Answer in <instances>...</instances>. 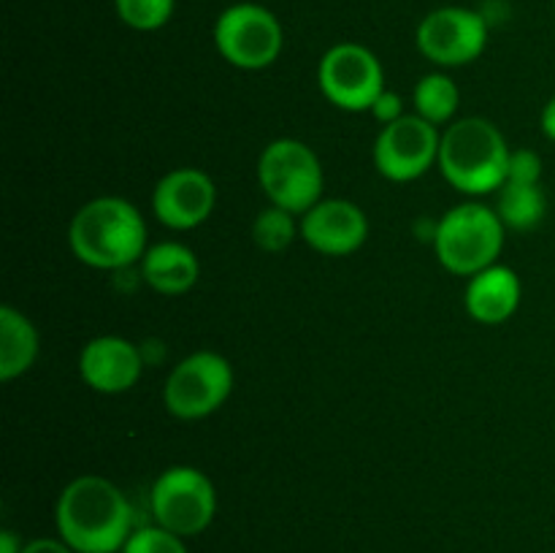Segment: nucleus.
I'll list each match as a JSON object with an SVG mask.
<instances>
[{
    "label": "nucleus",
    "instance_id": "obj_9",
    "mask_svg": "<svg viewBox=\"0 0 555 553\" xmlns=\"http://www.w3.org/2000/svg\"><path fill=\"white\" fill-rule=\"evenodd\" d=\"M318 85L341 112H372L374 101L385 92V70L372 49L341 41L320 57Z\"/></svg>",
    "mask_w": 555,
    "mask_h": 553
},
{
    "label": "nucleus",
    "instance_id": "obj_16",
    "mask_svg": "<svg viewBox=\"0 0 555 553\" xmlns=\"http://www.w3.org/2000/svg\"><path fill=\"white\" fill-rule=\"evenodd\" d=\"M141 280L160 296H182L193 291L201 276L198 255L182 242H157L144 253Z\"/></svg>",
    "mask_w": 555,
    "mask_h": 553
},
{
    "label": "nucleus",
    "instance_id": "obj_25",
    "mask_svg": "<svg viewBox=\"0 0 555 553\" xmlns=\"http://www.w3.org/2000/svg\"><path fill=\"white\" fill-rule=\"evenodd\" d=\"M22 553H76L74 548L65 545L60 537H36V540H27Z\"/></svg>",
    "mask_w": 555,
    "mask_h": 553
},
{
    "label": "nucleus",
    "instance_id": "obj_11",
    "mask_svg": "<svg viewBox=\"0 0 555 553\" xmlns=\"http://www.w3.org/2000/svg\"><path fill=\"white\" fill-rule=\"evenodd\" d=\"M442 133L417 114L383 125L374 141V166L390 182H415L439 163Z\"/></svg>",
    "mask_w": 555,
    "mask_h": 553
},
{
    "label": "nucleus",
    "instance_id": "obj_27",
    "mask_svg": "<svg viewBox=\"0 0 555 553\" xmlns=\"http://www.w3.org/2000/svg\"><path fill=\"white\" fill-rule=\"evenodd\" d=\"M22 548H25V542H22L14 531L11 529L0 531V553H22Z\"/></svg>",
    "mask_w": 555,
    "mask_h": 553
},
{
    "label": "nucleus",
    "instance_id": "obj_3",
    "mask_svg": "<svg viewBox=\"0 0 555 553\" xmlns=\"http://www.w3.org/2000/svg\"><path fill=\"white\" fill-rule=\"evenodd\" d=\"M509 146L502 130L486 117L448 125L439 146V171L464 195H488L507 182Z\"/></svg>",
    "mask_w": 555,
    "mask_h": 553
},
{
    "label": "nucleus",
    "instance_id": "obj_20",
    "mask_svg": "<svg viewBox=\"0 0 555 553\" xmlns=\"http://www.w3.org/2000/svg\"><path fill=\"white\" fill-rule=\"evenodd\" d=\"M296 217L298 215L280 209V206H269L253 220V242L266 253H282L291 247L298 233Z\"/></svg>",
    "mask_w": 555,
    "mask_h": 553
},
{
    "label": "nucleus",
    "instance_id": "obj_22",
    "mask_svg": "<svg viewBox=\"0 0 555 553\" xmlns=\"http://www.w3.org/2000/svg\"><path fill=\"white\" fill-rule=\"evenodd\" d=\"M119 553H188V545H184V537L152 524L133 529Z\"/></svg>",
    "mask_w": 555,
    "mask_h": 553
},
{
    "label": "nucleus",
    "instance_id": "obj_18",
    "mask_svg": "<svg viewBox=\"0 0 555 553\" xmlns=\"http://www.w3.org/2000/svg\"><path fill=\"white\" fill-rule=\"evenodd\" d=\"M545 211L547 198L542 184L504 182L502 188H499L496 215L507 231H534V228L545 220Z\"/></svg>",
    "mask_w": 555,
    "mask_h": 553
},
{
    "label": "nucleus",
    "instance_id": "obj_13",
    "mask_svg": "<svg viewBox=\"0 0 555 553\" xmlns=\"http://www.w3.org/2000/svg\"><path fill=\"white\" fill-rule=\"evenodd\" d=\"M304 242L320 255L345 258L358 253L369 239V217L347 198H320L298 220Z\"/></svg>",
    "mask_w": 555,
    "mask_h": 553
},
{
    "label": "nucleus",
    "instance_id": "obj_28",
    "mask_svg": "<svg viewBox=\"0 0 555 553\" xmlns=\"http://www.w3.org/2000/svg\"><path fill=\"white\" fill-rule=\"evenodd\" d=\"M553 9H555V0H553Z\"/></svg>",
    "mask_w": 555,
    "mask_h": 553
},
{
    "label": "nucleus",
    "instance_id": "obj_15",
    "mask_svg": "<svg viewBox=\"0 0 555 553\" xmlns=\"http://www.w3.org/2000/svg\"><path fill=\"white\" fill-rule=\"evenodd\" d=\"M520 298H524L520 276L504 263H493L469 276V285L464 293L466 312L482 325L507 323L518 312Z\"/></svg>",
    "mask_w": 555,
    "mask_h": 553
},
{
    "label": "nucleus",
    "instance_id": "obj_8",
    "mask_svg": "<svg viewBox=\"0 0 555 553\" xmlns=\"http://www.w3.org/2000/svg\"><path fill=\"white\" fill-rule=\"evenodd\" d=\"M233 390V366L215 350L184 356L163 385V404L179 421H201L220 410Z\"/></svg>",
    "mask_w": 555,
    "mask_h": 553
},
{
    "label": "nucleus",
    "instance_id": "obj_12",
    "mask_svg": "<svg viewBox=\"0 0 555 553\" xmlns=\"http://www.w3.org/2000/svg\"><path fill=\"white\" fill-rule=\"evenodd\" d=\"M217 184L201 168H173L152 190V211L171 231H190L211 217Z\"/></svg>",
    "mask_w": 555,
    "mask_h": 553
},
{
    "label": "nucleus",
    "instance_id": "obj_2",
    "mask_svg": "<svg viewBox=\"0 0 555 553\" xmlns=\"http://www.w3.org/2000/svg\"><path fill=\"white\" fill-rule=\"evenodd\" d=\"M68 244L76 260L90 269L117 271L144 258L146 220L130 201L98 195L79 206L68 226Z\"/></svg>",
    "mask_w": 555,
    "mask_h": 553
},
{
    "label": "nucleus",
    "instance_id": "obj_1",
    "mask_svg": "<svg viewBox=\"0 0 555 553\" xmlns=\"http://www.w3.org/2000/svg\"><path fill=\"white\" fill-rule=\"evenodd\" d=\"M54 526L76 553H119L133 535V507L108 477L79 475L60 491Z\"/></svg>",
    "mask_w": 555,
    "mask_h": 553
},
{
    "label": "nucleus",
    "instance_id": "obj_10",
    "mask_svg": "<svg viewBox=\"0 0 555 553\" xmlns=\"http://www.w3.org/2000/svg\"><path fill=\"white\" fill-rule=\"evenodd\" d=\"M415 43L426 60L442 68L469 65L486 52L488 22L466 5H442L428 11L415 33Z\"/></svg>",
    "mask_w": 555,
    "mask_h": 553
},
{
    "label": "nucleus",
    "instance_id": "obj_24",
    "mask_svg": "<svg viewBox=\"0 0 555 553\" xmlns=\"http://www.w3.org/2000/svg\"><path fill=\"white\" fill-rule=\"evenodd\" d=\"M372 117L377 119L379 125H390V123H396V119L404 117V101H401L399 92L385 90L383 95H379L377 101H374Z\"/></svg>",
    "mask_w": 555,
    "mask_h": 553
},
{
    "label": "nucleus",
    "instance_id": "obj_23",
    "mask_svg": "<svg viewBox=\"0 0 555 553\" xmlns=\"http://www.w3.org/2000/svg\"><path fill=\"white\" fill-rule=\"evenodd\" d=\"M507 182L542 184V157L534 150H509Z\"/></svg>",
    "mask_w": 555,
    "mask_h": 553
},
{
    "label": "nucleus",
    "instance_id": "obj_26",
    "mask_svg": "<svg viewBox=\"0 0 555 553\" xmlns=\"http://www.w3.org/2000/svg\"><path fill=\"white\" fill-rule=\"evenodd\" d=\"M540 128H542V133H545V139H551L555 144V95L545 103V108H542Z\"/></svg>",
    "mask_w": 555,
    "mask_h": 553
},
{
    "label": "nucleus",
    "instance_id": "obj_19",
    "mask_svg": "<svg viewBox=\"0 0 555 553\" xmlns=\"http://www.w3.org/2000/svg\"><path fill=\"white\" fill-rule=\"evenodd\" d=\"M461 103L459 85L450 79L448 74H426L412 90V106H415L417 117H423L431 125H444L455 117Z\"/></svg>",
    "mask_w": 555,
    "mask_h": 553
},
{
    "label": "nucleus",
    "instance_id": "obj_4",
    "mask_svg": "<svg viewBox=\"0 0 555 553\" xmlns=\"http://www.w3.org/2000/svg\"><path fill=\"white\" fill-rule=\"evenodd\" d=\"M507 228L496 209L477 201L453 206L434 228V249L450 274L475 276L477 271L499 263Z\"/></svg>",
    "mask_w": 555,
    "mask_h": 553
},
{
    "label": "nucleus",
    "instance_id": "obj_7",
    "mask_svg": "<svg viewBox=\"0 0 555 553\" xmlns=\"http://www.w3.org/2000/svg\"><path fill=\"white\" fill-rule=\"evenodd\" d=\"M215 47L225 63L242 70H263L280 60L285 30L274 11L260 3H233L217 16Z\"/></svg>",
    "mask_w": 555,
    "mask_h": 553
},
{
    "label": "nucleus",
    "instance_id": "obj_6",
    "mask_svg": "<svg viewBox=\"0 0 555 553\" xmlns=\"http://www.w3.org/2000/svg\"><path fill=\"white\" fill-rule=\"evenodd\" d=\"M150 510L157 526L179 537H195L217 515V488L206 472L177 464L157 475L150 491Z\"/></svg>",
    "mask_w": 555,
    "mask_h": 553
},
{
    "label": "nucleus",
    "instance_id": "obj_17",
    "mask_svg": "<svg viewBox=\"0 0 555 553\" xmlns=\"http://www.w3.org/2000/svg\"><path fill=\"white\" fill-rule=\"evenodd\" d=\"M38 350L41 339L33 320L9 304L0 307V380L11 383L22 377L36 363Z\"/></svg>",
    "mask_w": 555,
    "mask_h": 553
},
{
    "label": "nucleus",
    "instance_id": "obj_14",
    "mask_svg": "<svg viewBox=\"0 0 555 553\" xmlns=\"http://www.w3.org/2000/svg\"><path fill=\"white\" fill-rule=\"evenodd\" d=\"M144 369V356L130 339L103 334L87 342L79 352V374L87 388L117 396L133 388Z\"/></svg>",
    "mask_w": 555,
    "mask_h": 553
},
{
    "label": "nucleus",
    "instance_id": "obj_5",
    "mask_svg": "<svg viewBox=\"0 0 555 553\" xmlns=\"http://www.w3.org/2000/svg\"><path fill=\"white\" fill-rule=\"evenodd\" d=\"M258 182L271 206L301 217L323 198V163L304 141L274 139L258 157Z\"/></svg>",
    "mask_w": 555,
    "mask_h": 553
},
{
    "label": "nucleus",
    "instance_id": "obj_21",
    "mask_svg": "<svg viewBox=\"0 0 555 553\" xmlns=\"http://www.w3.org/2000/svg\"><path fill=\"white\" fill-rule=\"evenodd\" d=\"M114 9H117L119 22L130 30L152 33L171 22L177 0H114Z\"/></svg>",
    "mask_w": 555,
    "mask_h": 553
}]
</instances>
